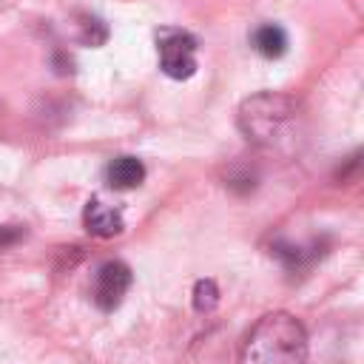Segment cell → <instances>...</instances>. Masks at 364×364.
Returning <instances> with one entry per match:
<instances>
[{
	"label": "cell",
	"mask_w": 364,
	"mask_h": 364,
	"mask_svg": "<svg viewBox=\"0 0 364 364\" xmlns=\"http://www.w3.org/2000/svg\"><path fill=\"white\" fill-rule=\"evenodd\" d=\"M239 131L259 148L282 151L296 145L301 111L299 102L279 91H259L239 105Z\"/></svg>",
	"instance_id": "cell-1"
},
{
	"label": "cell",
	"mask_w": 364,
	"mask_h": 364,
	"mask_svg": "<svg viewBox=\"0 0 364 364\" xmlns=\"http://www.w3.org/2000/svg\"><path fill=\"white\" fill-rule=\"evenodd\" d=\"M307 333L284 310L262 316L242 341L239 364H307Z\"/></svg>",
	"instance_id": "cell-2"
},
{
	"label": "cell",
	"mask_w": 364,
	"mask_h": 364,
	"mask_svg": "<svg viewBox=\"0 0 364 364\" xmlns=\"http://www.w3.org/2000/svg\"><path fill=\"white\" fill-rule=\"evenodd\" d=\"M159 65L173 80H188L196 71V40L182 28H165L156 34Z\"/></svg>",
	"instance_id": "cell-3"
},
{
	"label": "cell",
	"mask_w": 364,
	"mask_h": 364,
	"mask_svg": "<svg viewBox=\"0 0 364 364\" xmlns=\"http://www.w3.org/2000/svg\"><path fill=\"white\" fill-rule=\"evenodd\" d=\"M131 282H134V276H131V267L125 262H117V259L114 262H105L97 270V276H94V287H91L94 304L102 313L117 310L122 304L125 293L131 290Z\"/></svg>",
	"instance_id": "cell-4"
},
{
	"label": "cell",
	"mask_w": 364,
	"mask_h": 364,
	"mask_svg": "<svg viewBox=\"0 0 364 364\" xmlns=\"http://www.w3.org/2000/svg\"><path fill=\"white\" fill-rule=\"evenodd\" d=\"M82 222H85V230L100 236V239H108V236H117L125 222H122V213L119 208L102 202V199H88L85 210H82Z\"/></svg>",
	"instance_id": "cell-5"
},
{
	"label": "cell",
	"mask_w": 364,
	"mask_h": 364,
	"mask_svg": "<svg viewBox=\"0 0 364 364\" xmlns=\"http://www.w3.org/2000/svg\"><path fill=\"white\" fill-rule=\"evenodd\" d=\"M142 179H145V165L136 156H128V154L114 156L105 168V182L117 191H131V188L142 185Z\"/></svg>",
	"instance_id": "cell-6"
},
{
	"label": "cell",
	"mask_w": 364,
	"mask_h": 364,
	"mask_svg": "<svg viewBox=\"0 0 364 364\" xmlns=\"http://www.w3.org/2000/svg\"><path fill=\"white\" fill-rule=\"evenodd\" d=\"M250 43L253 48L267 57V60H276L287 51V31L279 26V23H262L253 34H250Z\"/></svg>",
	"instance_id": "cell-7"
},
{
	"label": "cell",
	"mask_w": 364,
	"mask_h": 364,
	"mask_svg": "<svg viewBox=\"0 0 364 364\" xmlns=\"http://www.w3.org/2000/svg\"><path fill=\"white\" fill-rule=\"evenodd\" d=\"M219 304V287L213 279H199L193 284V310L196 313H210Z\"/></svg>",
	"instance_id": "cell-8"
},
{
	"label": "cell",
	"mask_w": 364,
	"mask_h": 364,
	"mask_svg": "<svg viewBox=\"0 0 364 364\" xmlns=\"http://www.w3.org/2000/svg\"><path fill=\"white\" fill-rule=\"evenodd\" d=\"M80 40L85 46L97 48V46H102L108 40V26L100 17H94V14H82V20H80Z\"/></svg>",
	"instance_id": "cell-9"
},
{
	"label": "cell",
	"mask_w": 364,
	"mask_h": 364,
	"mask_svg": "<svg viewBox=\"0 0 364 364\" xmlns=\"http://www.w3.org/2000/svg\"><path fill=\"white\" fill-rule=\"evenodd\" d=\"M26 239V225H0V250H9Z\"/></svg>",
	"instance_id": "cell-10"
}]
</instances>
